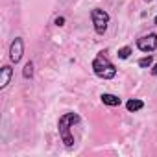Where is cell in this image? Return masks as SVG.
I'll return each mask as SVG.
<instances>
[{
    "label": "cell",
    "instance_id": "1",
    "mask_svg": "<svg viewBox=\"0 0 157 157\" xmlns=\"http://www.w3.org/2000/svg\"><path fill=\"white\" fill-rule=\"evenodd\" d=\"M93 68H94L96 76L104 78V80H111V78L117 76V68H115L113 63H111L107 57H104V56H98V57L93 61Z\"/></svg>",
    "mask_w": 157,
    "mask_h": 157
},
{
    "label": "cell",
    "instance_id": "2",
    "mask_svg": "<svg viewBox=\"0 0 157 157\" xmlns=\"http://www.w3.org/2000/svg\"><path fill=\"white\" fill-rule=\"evenodd\" d=\"M78 120H80V117L74 115V113H67V115H63V117L59 118V133H61L63 142H65L67 146H72V144H74V139L70 137L68 129H70V124H76Z\"/></svg>",
    "mask_w": 157,
    "mask_h": 157
},
{
    "label": "cell",
    "instance_id": "3",
    "mask_svg": "<svg viewBox=\"0 0 157 157\" xmlns=\"http://www.w3.org/2000/svg\"><path fill=\"white\" fill-rule=\"evenodd\" d=\"M91 17H93V24H94V30H96V33H104V32L107 30L109 15H107L104 10H93Z\"/></svg>",
    "mask_w": 157,
    "mask_h": 157
},
{
    "label": "cell",
    "instance_id": "4",
    "mask_svg": "<svg viewBox=\"0 0 157 157\" xmlns=\"http://www.w3.org/2000/svg\"><path fill=\"white\" fill-rule=\"evenodd\" d=\"M137 46H139V50H142V52H151V50H155V46H157V35H155V33H150V35L140 37V39L137 41Z\"/></svg>",
    "mask_w": 157,
    "mask_h": 157
},
{
    "label": "cell",
    "instance_id": "5",
    "mask_svg": "<svg viewBox=\"0 0 157 157\" xmlns=\"http://www.w3.org/2000/svg\"><path fill=\"white\" fill-rule=\"evenodd\" d=\"M22 39L21 37H17L13 43H11V48H10V57H11V61L13 63H19L21 61V57H22Z\"/></svg>",
    "mask_w": 157,
    "mask_h": 157
},
{
    "label": "cell",
    "instance_id": "6",
    "mask_svg": "<svg viewBox=\"0 0 157 157\" xmlns=\"http://www.w3.org/2000/svg\"><path fill=\"white\" fill-rule=\"evenodd\" d=\"M10 78H11V67H2V80H0V87H6L10 83Z\"/></svg>",
    "mask_w": 157,
    "mask_h": 157
},
{
    "label": "cell",
    "instance_id": "7",
    "mask_svg": "<svg viewBox=\"0 0 157 157\" xmlns=\"http://www.w3.org/2000/svg\"><path fill=\"white\" fill-rule=\"evenodd\" d=\"M102 102L107 105H120V98L115 94H102Z\"/></svg>",
    "mask_w": 157,
    "mask_h": 157
},
{
    "label": "cell",
    "instance_id": "8",
    "mask_svg": "<svg viewBox=\"0 0 157 157\" xmlns=\"http://www.w3.org/2000/svg\"><path fill=\"white\" fill-rule=\"evenodd\" d=\"M142 102L140 100H129L128 104H126V107H128V111H139V109H142Z\"/></svg>",
    "mask_w": 157,
    "mask_h": 157
},
{
    "label": "cell",
    "instance_id": "9",
    "mask_svg": "<svg viewBox=\"0 0 157 157\" xmlns=\"http://www.w3.org/2000/svg\"><path fill=\"white\" fill-rule=\"evenodd\" d=\"M129 54H131V48H129V46H124V48L118 50V57H120V59H128Z\"/></svg>",
    "mask_w": 157,
    "mask_h": 157
},
{
    "label": "cell",
    "instance_id": "10",
    "mask_svg": "<svg viewBox=\"0 0 157 157\" xmlns=\"http://www.w3.org/2000/svg\"><path fill=\"white\" fill-rule=\"evenodd\" d=\"M32 74H33V65L26 63V67H24V78H32Z\"/></svg>",
    "mask_w": 157,
    "mask_h": 157
},
{
    "label": "cell",
    "instance_id": "11",
    "mask_svg": "<svg viewBox=\"0 0 157 157\" xmlns=\"http://www.w3.org/2000/svg\"><path fill=\"white\" fill-rule=\"evenodd\" d=\"M139 65H140V67H150V65H151V56H148V57H142V59L139 61Z\"/></svg>",
    "mask_w": 157,
    "mask_h": 157
},
{
    "label": "cell",
    "instance_id": "12",
    "mask_svg": "<svg viewBox=\"0 0 157 157\" xmlns=\"http://www.w3.org/2000/svg\"><path fill=\"white\" fill-rule=\"evenodd\" d=\"M56 24H57V26H63V24H65V19H63V17H57V19H56Z\"/></svg>",
    "mask_w": 157,
    "mask_h": 157
},
{
    "label": "cell",
    "instance_id": "13",
    "mask_svg": "<svg viewBox=\"0 0 157 157\" xmlns=\"http://www.w3.org/2000/svg\"><path fill=\"white\" fill-rule=\"evenodd\" d=\"M151 74H155V76H157V63H155V67L151 68Z\"/></svg>",
    "mask_w": 157,
    "mask_h": 157
},
{
    "label": "cell",
    "instance_id": "14",
    "mask_svg": "<svg viewBox=\"0 0 157 157\" xmlns=\"http://www.w3.org/2000/svg\"><path fill=\"white\" fill-rule=\"evenodd\" d=\"M155 24H157V17H155Z\"/></svg>",
    "mask_w": 157,
    "mask_h": 157
},
{
    "label": "cell",
    "instance_id": "15",
    "mask_svg": "<svg viewBox=\"0 0 157 157\" xmlns=\"http://www.w3.org/2000/svg\"><path fill=\"white\" fill-rule=\"evenodd\" d=\"M146 2H150V0H146Z\"/></svg>",
    "mask_w": 157,
    "mask_h": 157
}]
</instances>
